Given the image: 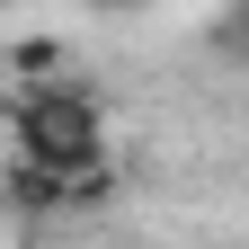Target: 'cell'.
Returning a JSON list of instances; mask_svg holds the SVG:
<instances>
[{"label":"cell","instance_id":"obj_1","mask_svg":"<svg viewBox=\"0 0 249 249\" xmlns=\"http://www.w3.org/2000/svg\"><path fill=\"white\" fill-rule=\"evenodd\" d=\"M9 151L53 178H71V196L107 187V107L62 71V80H27L9 98Z\"/></svg>","mask_w":249,"mask_h":249},{"label":"cell","instance_id":"obj_2","mask_svg":"<svg viewBox=\"0 0 249 249\" xmlns=\"http://www.w3.org/2000/svg\"><path fill=\"white\" fill-rule=\"evenodd\" d=\"M9 205L18 213H62V205H71V178H53L36 160H9Z\"/></svg>","mask_w":249,"mask_h":249},{"label":"cell","instance_id":"obj_3","mask_svg":"<svg viewBox=\"0 0 249 249\" xmlns=\"http://www.w3.org/2000/svg\"><path fill=\"white\" fill-rule=\"evenodd\" d=\"M9 71H18V80H62L71 53H62V36H27V45L9 53Z\"/></svg>","mask_w":249,"mask_h":249},{"label":"cell","instance_id":"obj_4","mask_svg":"<svg viewBox=\"0 0 249 249\" xmlns=\"http://www.w3.org/2000/svg\"><path fill=\"white\" fill-rule=\"evenodd\" d=\"M231 36H249V0H240V18H231Z\"/></svg>","mask_w":249,"mask_h":249},{"label":"cell","instance_id":"obj_5","mask_svg":"<svg viewBox=\"0 0 249 249\" xmlns=\"http://www.w3.org/2000/svg\"><path fill=\"white\" fill-rule=\"evenodd\" d=\"M98 9H142V0H98Z\"/></svg>","mask_w":249,"mask_h":249}]
</instances>
